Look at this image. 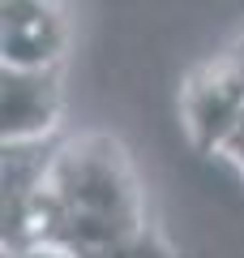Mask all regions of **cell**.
I'll return each instance as SVG.
<instances>
[{
    "label": "cell",
    "instance_id": "3957f363",
    "mask_svg": "<svg viewBox=\"0 0 244 258\" xmlns=\"http://www.w3.org/2000/svg\"><path fill=\"white\" fill-rule=\"evenodd\" d=\"M60 69H5L0 74V138L18 142H52L60 138Z\"/></svg>",
    "mask_w": 244,
    "mask_h": 258
},
{
    "label": "cell",
    "instance_id": "7a4b0ae2",
    "mask_svg": "<svg viewBox=\"0 0 244 258\" xmlns=\"http://www.w3.org/2000/svg\"><path fill=\"white\" fill-rule=\"evenodd\" d=\"M69 47L64 0H0L5 69H60Z\"/></svg>",
    "mask_w": 244,
    "mask_h": 258
},
{
    "label": "cell",
    "instance_id": "6da1fadb",
    "mask_svg": "<svg viewBox=\"0 0 244 258\" xmlns=\"http://www.w3.org/2000/svg\"><path fill=\"white\" fill-rule=\"evenodd\" d=\"M184 129L201 155H218L244 120V60L227 47L218 60L201 64L184 82Z\"/></svg>",
    "mask_w": 244,
    "mask_h": 258
}]
</instances>
